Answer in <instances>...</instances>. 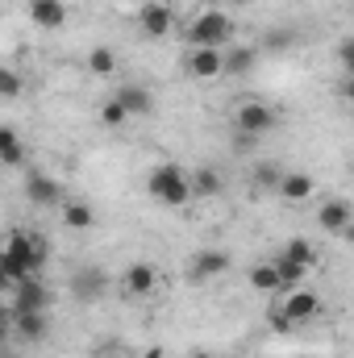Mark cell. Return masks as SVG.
I'll return each instance as SVG.
<instances>
[{"instance_id": "ffe728a7", "label": "cell", "mask_w": 354, "mask_h": 358, "mask_svg": "<svg viewBox=\"0 0 354 358\" xmlns=\"http://www.w3.org/2000/svg\"><path fill=\"white\" fill-rule=\"evenodd\" d=\"M246 279H250V287H255V292H279V287H283V279H279V267H275V259H271V263H255Z\"/></svg>"}, {"instance_id": "30bf717a", "label": "cell", "mask_w": 354, "mask_h": 358, "mask_svg": "<svg viewBox=\"0 0 354 358\" xmlns=\"http://www.w3.org/2000/svg\"><path fill=\"white\" fill-rule=\"evenodd\" d=\"M121 287H125L129 296H150V292L159 287V267H155V263H129L125 275H121Z\"/></svg>"}, {"instance_id": "8992f818", "label": "cell", "mask_w": 354, "mask_h": 358, "mask_svg": "<svg viewBox=\"0 0 354 358\" xmlns=\"http://www.w3.org/2000/svg\"><path fill=\"white\" fill-rule=\"evenodd\" d=\"M187 76L200 80V84L221 80V76H225V50H217V46H192V55H187Z\"/></svg>"}, {"instance_id": "52a82bcc", "label": "cell", "mask_w": 354, "mask_h": 358, "mask_svg": "<svg viewBox=\"0 0 354 358\" xmlns=\"http://www.w3.org/2000/svg\"><path fill=\"white\" fill-rule=\"evenodd\" d=\"M317 313H321V296L309 292V287H292V292L283 296V304H279V317H283L288 325H304V321H313Z\"/></svg>"}, {"instance_id": "8fae6325", "label": "cell", "mask_w": 354, "mask_h": 358, "mask_svg": "<svg viewBox=\"0 0 354 358\" xmlns=\"http://www.w3.org/2000/svg\"><path fill=\"white\" fill-rule=\"evenodd\" d=\"M354 221V204L351 200H325L321 204V213H317V225L325 229V234H346V225Z\"/></svg>"}, {"instance_id": "83f0119b", "label": "cell", "mask_w": 354, "mask_h": 358, "mask_svg": "<svg viewBox=\"0 0 354 358\" xmlns=\"http://www.w3.org/2000/svg\"><path fill=\"white\" fill-rule=\"evenodd\" d=\"M17 92H21V76H17L13 67H4V71H0V96H4V100H17Z\"/></svg>"}, {"instance_id": "5bb4252c", "label": "cell", "mask_w": 354, "mask_h": 358, "mask_svg": "<svg viewBox=\"0 0 354 358\" xmlns=\"http://www.w3.org/2000/svg\"><path fill=\"white\" fill-rule=\"evenodd\" d=\"M117 100L125 104L129 117H150V113H155V96H150L146 84H121V88H117Z\"/></svg>"}, {"instance_id": "44dd1931", "label": "cell", "mask_w": 354, "mask_h": 358, "mask_svg": "<svg viewBox=\"0 0 354 358\" xmlns=\"http://www.w3.org/2000/svg\"><path fill=\"white\" fill-rule=\"evenodd\" d=\"M275 267H279L283 287H304V279L313 275V267H309V263H296V259H288V255H275Z\"/></svg>"}, {"instance_id": "3957f363", "label": "cell", "mask_w": 354, "mask_h": 358, "mask_svg": "<svg viewBox=\"0 0 354 358\" xmlns=\"http://www.w3.org/2000/svg\"><path fill=\"white\" fill-rule=\"evenodd\" d=\"M229 113H234V129H238V134H255V138H267V134L279 125V113H275L267 100H238Z\"/></svg>"}, {"instance_id": "f1b7e54d", "label": "cell", "mask_w": 354, "mask_h": 358, "mask_svg": "<svg viewBox=\"0 0 354 358\" xmlns=\"http://www.w3.org/2000/svg\"><path fill=\"white\" fill-rule=\"evenodd\" d=\"M255 142H259L255 134H238V129H234V150H242V155H250V150H255Z\"/></svg>"}, {"instance_id": "4fadbf2b", "label": "cell", "mask_w": 354, "mask_h": 358, "mask_svg": "<svg viewBox=\"0 0 354 358\" xmlns=\"http://www.w3.org/2000/svg\"><path fill=\"white\" fill-rule=\"evenodd\" d=\"M29 17L42 29H63L67 25V0H29Z\"/></svg>"}, {"instance_id": "d6986e66", "label": "cell", "mask_w": 354, "mask_h": 358, "mask_svg": "<svg viewBox=\"0 0 354 358\" xmlns=\"http://www.w3.org/2000/svg\"><path fill=\"white\" fill-rule=\"evenodd\" d=\"M221 187H225V179H221L217 167H196V171H192V192H196V200H213Z\"/></svg>"}, {"instance_id": "7402d4cb", "label": "cell", "mask_w": 354, "mask_h": 358, "mask_svg": "<svg viewBox=\"0 0 354 358\" xmlns=\"http://www.w3.org/2000/svg\"><path fill=\"white\" fill-rule=\"evenodd\" d=\"M21 159H25V146H21V138H17V129L4 125V129H0V163H4V167H21Z\"/></svg>"}, {"instance_id": "e575fe53", "label": "cell", "mask_w": 354, "mask_h": 358, "mask_svg": "<svg viewBox=\"0 0 354 358\" xmlns=\"http://www.w3.org/2000/svg\"><path fill=\"white\" fill-rule=\"evenodd\" d=\"M125 4H134V13H138V8H142V4H146V0H125Z\"/></svg>"}, {"instance_id": "5b68a950", "label": "cell", "mask_w": 354, "mask_h": 358, "mask_svg": "<svg viewBox=\"0 0 354 358\" xmlns=\"http://www.w3.org/2000/svg\"><path fill=\"white\" fill-rule=\"evenodd\" d=\"M134 17H138V29H142L146 38H167V34L176 29V13H171L167 0H146Z\"/></svg>"}, {"instance_id": "7c38bea8", "label": "cell", "mask_w": 354, "mask_h": 358, "mask_svg": "<svg viewBox=\"0 0 354 358\" xmlns=\"http://www.w3.org/2000/svg\"><path fill=\"white\" fill-rule=\"evenodd\" d=\"M229 271V255H221V250H200L196 259H192V283H208V279H217V275H225Z\"/></svg>"}, {"instance_id": "cb8c5ba5", "label": "cell", "mask_w": 354, "mask_h": 358, "mask_svg": "<svg viewBox=\"0 0 354 358\" xmlns=\"http://www.w3.org/2000/svg\"><path fill=\"white\" fill-rule=\"evenodd\" d=\"M125 121H134V117L125 113V104H121L117 96H108V100L100 104V125H104V129H121Z\"/></svg>"}, {"instance_id": "4316f807", "label": "cell", "mask_w": 354, "mask_h": 358, "mask_svg": "<svg viewBox=\"0 0 354 358\" xmlns=\"http://www.w3.org/2000/svg\"><path fill=\"white\" fill-rule=\"evenodd\" d=\"M292 42H296V29H267L259 46H263V50H271V55H279V50H288Z\"/></svg>"}, {"instance_id": "6da1fadb", "label": "cell", "mask_w": 354, "mask_h": 358, "mask_svg": "<svg viewBox=\"0 0 354 358\" xmlns=\"http://www.w3.org/2000/svg\"><path fill=\"white\" fill-rule=\"evenodd\" d=\"M146 187H150V196H155L159 204H167V208H187V204L196 200V192H192V171H183L176 163H159V167L146 176Z\"/></svg>"}, {"instance_id": "2e32d148", "label": "cell", "mask_w": 354, "mask_h": 358, "mask_svg": "<svg viewBox=\"0 0 354 358\" xmlns=\"http://www.w3.org/2000/svg\"><path fill=\"white\" fill-rule=\"evenodd\" d=\"M313 187H317V179L304 176V171H283V179H279V196L288 204H304L313 196Z\"/></svg>"}, {"instance_id": "ac0fdd59", "label": "cell", "mask_w": 354, "mask_h": 358, "mask_svg": "<svg viewBox=\"0 0 354 358\" xmlns=\"http://www.w3.org/2000/svg\"><path fill=\"white\" fill-rule=\"evenodd\" d=\"M63 225L76 229V234L92 229V225H96V213H92L88 200H63Z\"/></svg>"}, {"instance_id": "7a4b0ae2", "label": "cell", "mask_w": 354, "mask_h": 358, "mask_svg": "<svg viewBox=\"0 0 354 358\" xmlns=\"http://www.w3.org/2000/svg\"><path fill=\"white\" fill-rule=\"evenodd\" d=\"M234 38V21H229V13H221V8H204V13H196L192 17V25H187V42L192 46H225Z\"/></svg>"}, {"instance_id": "e0dca14e", "label": "cell", "mask_w": 354, "mask_h": 358, "mask_svg": "<svg viewBox=\"0 0 354 358\" xmlns=\"http://www.w3.org/2000/svg\"><path fill=\"white\" fill-rule=\"evenodd\" d=\"M255 67H259V46H229V50H225V76L242 80V76H250Z\"/></svg>"}, {"instance_id": "ba28073f", "label": "cell", "mask_w": 354, "mask_h": 358, "mask_svg": "<svg viewBox=\"0 0 354 358\" xmlns=\"http://www.w3.org/2000/svg\"><path fill=\"white\" fill-rule=\"evenodd\" d=\"M25 196L38 208H63V187H59V179L46 176V171H29L25 176Z\"/></svg>"}, {"instance_id": "277c9868", "label": "cell", "mask_w": 354, "mask_h": 358, "mask_svg": "<svg viewBox=\"0 0 354 358\" xmlns=\"http://www.w3.org/2000/svg\"><path fill=\"white\" fill-rule=\"evenodd\" d=\"M46 304H50V296H46L42 275H29L17 287H8V313H46Z\"/></svg>"}, {"instance_id": "9c48e42d", "label": "cell", "mask_w": 354, "mask_h": 358, "mask_svg": "<svg viewBox=\"0 0 354 358\" xmlns=\"http://www.w3.org/2000/svg\"><path fill=\"white\" fill-rule=\"evenodd\" d=\"M108 292V275L100 267H80L76 271V279H71V296L76 300H84V304H92V300H100Z\"/></svg>"}, {"instance_id": "d6a6232c", "label": "cell", "mask_w": 354, "mask_h": 358, "mask_svg": "<svg viewBox=\"0 0 354 358\" xmlns=\"http://www.w3.org/2000/svg\"><path fill=\"white\" fill-rule=\"evenodd\" d=\"M187 358H217V355H208V350H192Z\"/></svg>"}, {"instance_id": "d590c367", "label": "cell", "mask_w": 354, "mask_h": 358, "mask_svg": "<svg viewBox=\"0 0 354 358\" xmlns=\"http://www.w3.org/2000/svg\"><path fill=\"white\" fill-rule=\"evenodd\" d=\"M113 358H121V355H113Z\"/></svg>"}, {"instance_id": "d4e9b609", "label": "cell", "mask_w": 354, "mask_h": 358, "mask_svg": "<svg viewBox=\"0 0 354 358\" xmlns=\"http://www.w3.org/2000/svg\"><path fill=\"white\" fill-rule=\"evenodd\" d=\"M279 255H288V259H296V263H309V267H317V250H313V242H304V238H292V242H283V250Z\"/></svg>"}, {"instance_id": "1f68e13d", "label": "cell", "mask_w": 354, "mask_h": 358, "mask_svg": "<svg viewBox=\"0 0 354 358\" xmlns=\"http://www.w3.org/2000/svg\"><path fill=\"white\" fill-rule=\"evenodd\" d=\"M342 238H346V242H351V246H354V221H351V225H346V234H342Z\"/></svg>"}, {"instance_id": "9a60e30c", "label": "cell", "mask_w": 354, "mask_h": 358, "mask_svg": "<svg viewBox=\"0 0 354 358\" xmlns=\"http://www.w3.org/2000/svg\"><path fill=\"white\" fill-rule=\"evenodd\" d=\"M8 321H13L17 338L29 342V346H38L46 338V313H8Z\"/></svg>"}, {"instance_id": "484cf974", "label": "cell", "mask_w": 354, "mask_h": 358, "mask_svg": "<svg viewBox=\"0 0 354 358\" xmlns=\"http://www.w3.org/2000/svg\"><path fill=\"white\" fill-rule=\"evenodd\" d=\"M250 179H255V187H259V192H279V179H283V171H279V167H275V163H259V167H255V171H250Z\"/></svg>"}, {"instance_id": "f546056e", "label": "cell", "mask_w": 354, "mask_h": 358, "mask_svg": "<svg viewBox=\"0 0 354 358\" xmlns=\"http://www.w3.org/2000/svg\"><path fill=\"white\" fill-rule=\"evenodd\" d=\"M342 63H346V71H354V38L342 42Z\"/></svg>"}, {"instance_id": "4dcf8cb0", "label": "cell", "mask_w": 354, "mask_h": 358, "mask_svg": "<svg viewBox=\"0 0 354 358\" xmlns=\"http://www.w3.org/2000/svg\"><path fill=\"white\" fill-rule=\"evenodd\" d=\"M342 96L354 104V71H346V80H342Z\"/></svg>"}, {"instance_id": "836d02e7", "label": "cell", "mask_w": 354, "mask_h": 358, "mask_svg": "<svg viewBox=\"0 0 354 358\" xmlns=\"http://www.w3.org/2000/svg\"><path fill=\"white\" fill-rule=\"evenodd\" d=\"M225 4H234V8H242V4H250V0H225Z\"/></svg>"}, {"instance_id": "603a6c76", "label": "cell", "mask_w": 354, "mask_h": 358, "mask_svg": "<svg viewBox=\"0 0 354 358\" xmlns=\"http://www.w3.org/2000/svg\"><path fill=\"white\" fill-rule=\"evenodd\" d=\"M88 71L96 76V80L117 76V55H113L108 46H92V50H88Z\"/></svg>"}]
</instances>
